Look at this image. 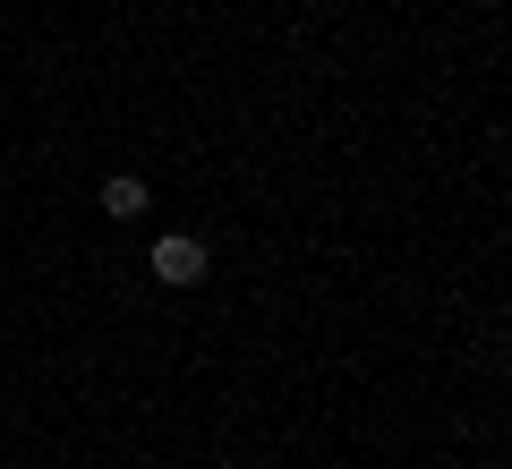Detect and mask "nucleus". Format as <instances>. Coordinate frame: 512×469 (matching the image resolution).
<instances>
[{"label":"nucleus","instance_id":"nucleus-1","mask_svg":"<svg viewBox=\"0 0 512 469\" xmlns=\"http://www.w3.org/2000/svg\"><path fill=\"white\" fill-rule=\"evenodd\" d=\"M154 282H171V290H197V282H205V239H188V231L154 239Z\"/></svg>","mask_w":512,"mask_h":469},{"label":"nucleus","instance_id":"nucleus-2","mask_svg":"<svg viewBox=\"0 0 512 469\" xmlns=\"http://www.w3.org/2000/svg\"><path fill=\"white\" fill-rule=\"evenodd\" d=\"M146 180H137V171H111V180H103V214L111 222H137V214H146Z\"/></svg>","mask_w":512,"mask_h":469}]
</instances>
